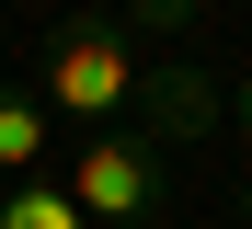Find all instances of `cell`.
<instances>
[{
  "mask_svg": "<svg viewBox=\"0 0 252 229\" xmlns=\"http://www.w3.org/2000/svg\"><path fill=\"white\" fill-rule=\"evenodd\" d=\"M34 103H46L58 126H126V103H138V34H126V12H58L46 46H34Z\"/></svg>",
  "mask_w": 252,
  "mask_h": 229,
  "instance_id": "6da1fadb",
  "label": "cell"
},
{
  "mask_svg": "<svg viewBox=\"0 0 252 229\" xmlns=\"http://www.w3.org/2000/svg\"><path fill=\"white\" fill-rule=\"evenodd\" d=\"M58 183H69V206L92 218V229H149L172 172H160V149H149L138 126H92V137L69 149V172H58Z\"/></svg>",
  "mask_w": 252,
  "mask_h": 229,
  "instance_id": "7a4b0ae2",
  "label": "cell"
},
{
  "mask_svg": "<svg viewBox=\"0 0 252 229\" xmlns=\"http://www.w3.org/2000/svg\"><path fill=\"white\" fill-rule=\"evenodd\" d=\"M126 126H138L149 149L172 161V149H195V137H218V126H229V80L206 69V58H184V46H172L160 69H138V103H126Z\"/></svg>",
  "mask_w": 252,
  "mask_h": 229,
  "instance_id": "3957f363",
  "label": "cell"
},
{
  "mask_svg": "<svg viewBox=\"0 0 252 229\" xmlns=\"http://www.w3.org/2000/svg\"><path fill=\"white\" fill-rule=\"evenodd\" d=\"M46 149H58V115L46 103H34V92H12V80H0V172H46Z\"/></svg>",
  "mask_w": 252,
  "mask_h": 229,
  "instance_id": "277c9868",
  "label": "cell"
},
{
  "mask_svg": "<svg viewBox=\"0 0 252 229\" xmlns=\"http://www.w3.org/2000/svg\"><path fill=\"white\" fill-rule=\"evenodd\" d=\"M0 229H92V218L69 206L58 172H23V183H0Z\"/></svg>",
  "mask_w": 252,
  "mask_h": 229,
  "instance_id": "5b68a950",
  "label": "cell"
},
{
  "mask_svg": "<svg viewBox=\"0 0 252 229\" xmlns=\"http://www.w3.org/2000/svg\"><path fill=\"white\" fill-rule=\"evenodd\" d=\"M229 126H241V137H252V69H241V80H229Z\"/></svg>",
  "mask_w": 252,
  "mask_h": 229,
  "instance_id": "8992f818",
  "label": "cell"
},
{
  "mask_svg": "<svg viewBox=\"0 0 252 229\" xmlns=\"http://www.w3.org/2000/svg\"><path fill=\"white\" fill-rule=\"evenodd\" d=\"M241 229H252V172H241Z\"/></svg>",
  "mask_w": 252,
  "mask_h": 229,
  "instance_id": "52a82bcc",
  "label": "cell"
}]
</instances>
